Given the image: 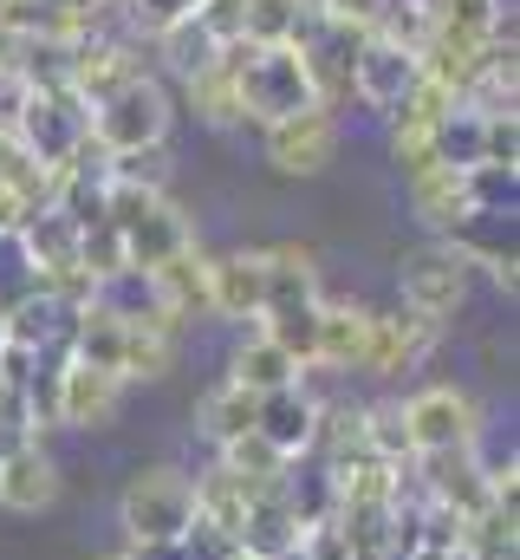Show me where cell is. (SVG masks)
<instances>
[{"instance_id":"obj_1","label":"cell","mask_w":520,"mask_h":560,"mask_svg":"<svg viewBox=\"0 0 520 560\" xmlns=\"http://www.w3.org/2000/svg\"><path fill=\"white\" fill-rule=\"evenodd\" d=\"M196 522V489L182 469H137L118 495V528H125V548L143 555V548H176Z\"/></svg>"},{"instance_id":"obj_2","label":"cell","mask_w":520,"mask_h":560,"mask_svg":"<svg viewBox=\"0 0 520 560\" xmlns=\"http://www.w3.org/2000/svg\"><path fill=\"white\" fill-rule=\"evenodd\" d=\"M235 92H241V118H255L260 131L280 125V118H293V112H306V105H319L299 46H241Z\"/></svg>"},{"instance_id":"obj_3","label":"cell","mask_w":520,"mask_h":560,"mask_svg":"<svg viewBox=\"0 0 520 560\" xmlns=\"http://www.w3.org/2000/svg\"><path fill=\"white\" fill-rule=\"evenodd\" d=\"M169 92L143 72V79H130L118 85L111 98H98L92 105V143L105 150V156H137V150H163L169 138Z\"/></svg>"},{"instance_id":"obj_4","label":"cell","mask_w":520,"mask_h":560,"mask_svg":"<svg viewBox=\"0 0 520 560\" xmlns=\"http://www.w3.org/2000/svg\"><path fill=\"white\" fill-rule=\"evenodd\" d=\"M13 143L39 163V170H72L79 163V150L92 143V112H85V98L72 92V85H52V92H33L26 98V112H20V125H13Z\"/></svg>"},{"instance_id":"obj_5","label":"cell","mask_w":520,"mask_h":560,"mask_svg":"<svg viewBox=\"0 0 520 560\" xmlns=\"http://www.w3.org/2000/svg\"><path fill=\"white\" fill-rule=\"evenodd\" d=\"M410 456H442V450H475L482 443V405L462 385H423L403 398Z\"/></svg>"},{"instance_id":"obj_6","label":"cell","mask_w":520,"mask_h":560,"mask_svg":"<svg viewBox=\"0 0 520 560\" xmlns=\"http://www.w3.org/2000/svg\"><path fill=\"white\" fill-rule=\"evenodd\" d=\"M397 293H403V313H416L423 326L442 332V319H456L462 300H469V268H462L442 242H423V248L403 255V268H397Z\"/></svg>"},{"instance_id":"obj_7","label":"cell","mask_w":520,"mask_h":560,"mask_svg":"<svg viewBox=\"0 0 520 560\" xmlns=\"http://www.w3.org/2000/svg\"><path fill=\"white\" fill-rule=\"evenodd\" d=\"M260 143H267V163H273L280 176H319V170L339 156V118H332L326 105H306V112H293V118H280V125H267Z\"/></svg>"},{"instance_id":"obj_8","label":"cell","mask_w":520,"mask_h":560,"mask_svg":"<svg viewBox=\"0 0 520 560\" xmlns=\"http://www.w3.org/2000/svg\"><path fill=\"white\" fill-rule=\"evenodd\" d=\"M125 378L118 372H98V365H79V359H59L52 365V405H59V430H105L125 405Z\"/></svg>"},{"instance_id":"obj_9","label":"cell","mask_w":520,"mask_h":560,"mask_svg":"<svg viewBox=\"0 0 520 560\" xmlns=\"http://www.w3.org/2000/svg\"><path fill=\"white\" fill-rule=\"evenodd\" d=\"M423 79V59L410 46H397L385 33H365L358 59H352V98H365L371 112H397Z\"/></svg>"},{"instance_id":"obj_10","label":"cell","mask_w":520,"mask_h":560,"mask_svg":"<svg viewBox=\"0 0 520 560\" xmlns=\"http://www.w3.org/2000/svg\"><path fill=\"white\" fill-rule=\"evenodd\" d=\"M436 242H442L462 268H488V280H495L501 293L520 287V275H515L520 268L515 261V215H475V209H469V215H462L449 235H436Z\"/></svg>"},{"instance_id":"obj_11","label":"cell","mask_w":520,"mask_h":560,"mask_svg":"<svg viewBox=\"0 0 520 560\" xmlns=\"http://www.w3.org/2000/svg\"><path fill=\"white\" fill-rule=\"evenodd\" d=\"M319 392H306L299 378L293 385H280V392H267L255 398V436L260 443H273L286 463H299L306 450H312V436H319Z\"/></svg>"},{"instance_id":"obj_12","label":"cell","mask_w":520,"mask_h":560,"mask_svg":"<svg viewBox=\"0 0 520 560\" xmlns=\"http://www.w3.org/2000/svg\"><path fill=\"white\" fill-rule=\"evenodd\" d=\"M436 346V326H423L416 313H371L365 326V352H358V372L365 378H397V372H416Z\"/></svg>"},{"instance_id":"obj_13","label":"cell","mask_w":520,"mask_h":560,"mask_svg":"<svg viewBox=\"0 0 520 560\" xmlns=\"http://www.w3.org/2000/svg\"><path fill=\"white\" fill-rule=\"evenodd\" d=\"M59 502V463L39 436H20L0 450V509L13 515H39Z\"/></svg>"},{"instance_id":"obj_14","label":"cell","mask_w":520,"mask_h":560,"mask_svg":"<svg viewBox=\"0 0 520 560\" xmlns=\"http://www.w3.org/2000/svg\"><path fill=\"white\" fill-rule=\"evenodd\" d=\"M260 293H267V248H235L209 261V313H222L228 326H255Z\"/></svg>"},{"instance_id":"obj_15","label":"cell","mask_w":520,"mask_h":560,"mask_svg":"<svg viewBox=\"0 0 520 560\" xmlns=\"http://www.w3.org/2000/svg\"><path fill=\"white\" fill-rule=\"evenodd\" d=\"M326 293H319V261H312V248H299V242H280V248H267V293H260V319H286V313H306V306H319ZM255 319V326H260Z\"/></svg>"},{"instance_id":"obj_16","label":"cell","mask_w":520,"mask_h":560,"mask_svg":"<svg viewBox=\"0 0 520 560\" xmlns=\"http://www.w3.org/2000/svg\"><path fill=\"white\" fill-rule=\"evenodd\" d=\"M299 535H306V522H299V509H293L286 482H280V489H267V495H248V515H241V555L293 560V555H299Z\"/></svg>"},{"instance_id":"obj_17","label":"cell","mask_w":520,"mask_h":560,"mask_svg":"<svg viewBox=\"0 0 520 560\" xmlns=\"http://www.w3.org/2000/svg\"><path fill=\"white\" fill-rule=\"evenodd\" d=\"M182 248H196V229H189V215H182L169 196L125 229V268H137V275H156V268L176 261Z\"/></svg>"},{"instance_id":"obj_18","label":"cell","mask_w":520,"mask_h":560,"mask_svg":"<svg viewBox=\"0 0 520 560\" xmlns=\"http://www.w3.org/2000/svg\"><path fill=\"white\" fill-rule=\"evenodd\" d=\"M130 79H143V59L130 52L125 39H98V33H92V39H79V52H72V79H66V85H72V92L85 98V112H92L98 98H111V92L130 85Z\"/></svg>"},{"instance_id":"obj_19","label":"cell","mask_w":520,"mask_h":560,"mask_svg":"<svg viewBox=\"0 0 520 560\" xmlns=\"http://www.w3.org/2000/svg\"><path fill=\"white\" fill-rule=\"evenodd\" d=\"M319 0H241V39L248 46H306L319 33Z\"/></svg>"},{"instance_id":"obj_20","label":"cell","mask_w":520,"mask_h":560,"mask_svg":"<svg viewBox=\"0 0 520 560\" xmlns=\"http://www.w3.org/2000/svg\"><path fill=\"white\" fill-rule=\"evenodd\" d=\"M235 59H241V46H222V59H209L202 72H189V79H182V98H189V112H196L202 125H215V131H228V125H241V92H235Z\"/></svg>"},{"instance_id":"obj_21","label":"cell","mask_w":520,"mask_h":560,"mask_svg":"<svg viewBox=\"0 0 520 560\" xmlns=\"http://www.w3.org/2000/svg\"><path fill=\"white\" fill-rule=\"evenodd\" d=\"M365 326H371V313H365V306H352V300H319V346H312V372H358Z\"/></svg>"},{"instance_id":"obj_22","label":"cell","mask_w":520,"mask_h":560,"mask_svg":"<svg viewBox=\"0 0 520 560\" xmlns=\"http://www.w3.org/2000/svg\"><path fill=\"white\" fill-rule=\"evenodd\" d=\"M196 430H202V443H209V450H228L235 436H248V430H255V392H241L235 378L209 385V392L196 398Z\"/></svg>"},{"instance_id":"obj_23","label":"cell","mask_w":520,"mask_h":560,"mask_svg":"<svg viewBox=\"0 0 520 560\" xmlns=\"http://www.w3.org/2000/svg\"><path fill=\"white\" fill-rule=\"evenodd\" d=\"M228 378H235L241 392L267 398V392L293 385V378H299V365H293V359H286V352H280V346H273V339H267V332L255 326V332H248V339L235 346V359H228Z\"/></svg>"},{"instance_id":"obj_24","label":"cell","mask_w":520,"mask_h":560,"mask_svg":"<svg viewBox=\"0 0 520 560\" xmlns=\"http://www.w3.org/2000/svg\"><path fill=\"white\" fill-rule=\"evenodd\" d=\"M215 463L235 476V489H241V495H267V489H280V482H286V469H293L273 443H260L255 430H248V436H235L228 450H215Z\"/></svg>"},{"instance_id":"obj_25","label":"cell","mask_w":520,"mask_h":560,"mask_svg":"<svg viewBox=\"0 0 520 560\" xmlns=\"http://www.w3.org/2000/svg\"><path fill=\"white\" fill-rule=\"evenodd\" d=\"M150 280H156V293H163V306H169L176 319L209 313V255H202V248H182L176 261H163Z\"/></svg>"},{"instance_id":"obj_26","label":"cell","mask_w":520,"mask_h":560,"mask_svg":"<svg viewBox=\"0 0 520 560\" xmlns=\"http://www.w3.org/2000/svg\"><path fill=\"white\" fill-rule=\"evenodd\" d=\"M125 319H111V313H98V306H79V319H72V352L66 359H79V365H98V372H118L125 365Z\"/></svg>"},{"instance_id":"obj_27","label":"cell","mask_w":520,"mask_h":560,"mask_svg":"<svg viewBox=\"0 0 520 560\" xmlns=\"http://www.w3.org/2000/svg\"><path fill=\"white\" fill-rule=\"evenodd\" d=\"M410 202H416V215H423L436 235H449V229L469 215L462 170H423V176H410Z\"/></svg>"},{"instance_id":"obj_28","label":"cell","mask_w":520,"mask_h":560,"mask_svg":"<svg viewBox=\"0 0 520 560\" xmlns=\"http://www.w3.org/2000/svg\"><path fill=\"white\" fill-rule=\"evenodd\" d=\"M150 46H156V59H163V66H169L176 79H189V72H202L209 59H222V46H215V33H209V26H202L196 13H189V20H176V26H163V33H156Z\"/></svg>"},{"instance_id":"obj_29","label":"cell","mask_w":520,"mask_h":560,"mask_svg":"<svg viewBox=\"0 0 520 560\" xmlns=\"http://www.w3.org/2000/svg\"><path fill=\"white\" fill-rule=\"evenodd\" d=\"M482 112L475 105H456L449 118H436V131H429V150H436V163L442 170H475L482 163Z\"/></svg>"},{"instance_id":"obj_30","label":"cell","mask_w":520,"mask_h":560,"mask_svg":"<svg viewBox=\"0 0 520 560\" xmlns=\"http://www.w3.org/2000/svg\"><path fill=\"white\" fill-rule=\"evenodd\" d=\"M462 196L475 215H515V196H520V170H501V163H475L462 170Z\"/></svg>"},{"instance_id":"obj_31","label":"cell","mask_w":520,"mask_h":560,"mask_svg":"<svg viewBox=\"0 0 520 560\" xmlns=\"http://www.w3.org/2000/svg\"><path fill=\"white\" fill-rule=\"evenodd\" d=\"M169 365H176V339H156V332H125V365H118V378L125 385H150V378H169Z\"/></svg>"},{"instance_id":"obj_32","label":"cell","mask_w":520,"mask_h":560,"mask_svg":"<svg viewBox=\"0 0 520 560\" xmlns=\"http://www.w3.org/2000/svg\"><path fill=\"white\" fill-rule=\"evenodd\" d=\"M79 268L92 280L118 275L125 268V235L111 229V222H92V229H79Z\"/></svg>"},{"instance_id":"obj_33","label":"cell","mask_w":520,"mask_h":560,"mask_svg":"<svg viewBox=\"0 0 520 560\" xmlns=\"http://www.w3.org/2000/svg\"><path fill=\"white\" fill-rule=\"evenodd\" d=\"M125 7V26L137 33V39H156L163 26H176V20H189L202 0H118Z\"/></svg>"},{"instance_id":"obj_34","label":"cell","mask_w":520,"mask_h":560,"mask_svg":"<svg viewBox=\"0 0 520 560\" xmlns=\"http://www.w3.org/2000/svg\"><path fill=\"white\" fill-rule=\"evenodd\" d=\"M105 170H111V183H137V189H156V196L169 189V156H163V150H137V156H111Z\"/></svg>"},{"instance_id":"obj_35","label":"cell","mask_w":520,"mask_h":560,"mask_svg":"<svg viewBox=\"0 0 520 560\" xmlns=\"http://www.w3.org/2000/svg\"><path fill=\"white\" fill-rule=\"evenodd\" d=\"M319 13H326V20H345V26H358V33H371V26L385 20V0H319Z\"/></svg>"},{"instance_id":"obj_36","label":"cell","mask_w":520,"mask_h":560,"mask_svg":"<svg viewBox=\"0 0 520 560\" xmlns=\"http://www.w3.org/2000/svg\"><path fill=\"white\" fill-rule=\"evenodd\" d=\"M137 560H189V555H182V541H176V548H143Z\"/></svg>"},{"instance_id":"obj_37","label":"cell","mask_w":520,"mask_h":560,"mask_svg":"<svg viewBox=\"0 0 520 560\" xmlns=\"http://www.w3.org/2000/svg\"><path fill=\"white\" fill-rule=\"evenodd\" d=\"M397 7H416V13H436V0H397Z\"/></svg>"},{"instance_id":"obj_38","label":"cell","mask_w":520,"mask_h":560,"mask_svg":"<svg viewBox=\"0 0 520 560\" xmlns=\"http://www.w3.org/2000/svg\"><path fill=\"white\" fill-rule=\"evenodd\" d=\"M98 560H137V555H130V548H111V555H98Z\"/></svg>"},{"instance_id":"obj_39","label":"cell","mask_w":520,"mask_h":560,"mask_svg":"<svg viewBox=\"0 0 520 560\" xmlns=\"http://www.w3.org/2000/svg\"><path fill=\"white\" fill-rule=\"evenodd\" d=\"M235 560H255V555H235Z\"/></svg>"},{"instance_id":"obj_40","label":"cell","mask_w":520,"mask_h":560,"mask_svg":"<svg viewBox=\"0 0 520 560\" xmlns=\"http://www.w3.org/2000/svg\"><path fill=\"white\" fill-rule=\"evenodd\" d=\"M0 72H7V66H0Z\"/></svg>"}]
</instances>
